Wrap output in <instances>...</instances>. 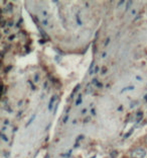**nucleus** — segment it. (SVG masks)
I'll return each mask as SVG.
<instances>
[{
	"label": "nucleus",
	"instance_id": "obj_26",
	"mask_svg": "<svg viewBox=\"0 0 147 158\" xmlns=\"http://www.w3.org/2000/svg\"><path fill=\"white\" fill-rule=\"evenodd\" d=\"M41 13H42V15H44V16H48V12H46L45 10H42Z\"/></svg>",
	"mask_w": 147,
	"mask_h": 158
},
{
	"label": "nucleus",
	"instance_id": "obj_30",
	"mask_svg": "<svg viewBox=\"0 0 147 158\" xmlns=\"http://www.w3.org/2000/svg\"><path fill=\"white\" fill-rule=\"evenodd\" d=\"M90 120H91V118H90V117L89 118H86L84 122H85V123H88V122H90Z\"/></svg>",
	"mask_w": 147,
	"mask_h": 158
},
{
	"label": "nucleus",
	"instance_id": "obj_6",
	"mask_svg": "<svg viewBox=\"0 0 147 158\" xmlns=\"http://www.w3.org/2000/svg\"><path fill=\"white\" fill-rule=\"evenodd\" d=\"M94 63H95V62L93 61V62L91 63V65H90V68H89V74H90V75H92L93 73H94V68H95V67H94Z\"/></svg>",
	"mask_w": 147,
	"mask_h": 158
},
{
	"label": "nucleus",
	"instance_id": "obj_38",
	"mask_svg": "<svg viewBox=\"0 0 147 158\" xmlns=\"http://www.w3.org/2000/svg\"><path fill=\"white\" fill-rule=\"evenodd\" d=\"M21 114H22V110H20V112L18 113V114H17V116H16V117H17V118H19V117L21 116Z\"/></svg>",
	"mask_w": 147,
	"mask_h": 158
},
{
	"label": "nucleus",
	"instance_id": "obj_19",
	"mask_svg": "<svg viewBox=\"0 0 147 158\" xmlns=\"http://www.w3.org/2000/svg\"><path fill=\"white\" fill-rule=\"evenodd\" d=\"M28 83H29L30 85H31V89H32V90H34V89H35V86L33 85V83H32V82L29 80V81H28Z\"/></svg>",
	"mask_w": 147,
	"mask_h": 158
},
{
	"label": "nucleus",
	"instance_id": "obj_41",
	"mask_svg": "<svg viewBox=\"0 0 147 158\" xmlns=\"http://www.w3.org/2000/svg\"><path fill=\"white\" fill-rule=\"evenodd\" d=\"M86 113H87V110L86 109H84L83 110H82V114H86Z\"/></svg>",
	"mask_w": 147,
	"mask_h": 158
},
{
	"label": "nucleus",
	"instance_id": "obj_46",
	"mask_svg": "<svg viewBox=\"0 0 147 158\" xmlns=\"http://www.w3.org/2000/svg\"><path fill=\"white\" fill-rule=\"evenodd\" d=\"M21 105H22V100H20L19 103H18V106H21Z\"/></svg>",
	"mask_w": 147,
	"mask_h": 158
},
{
	"label": "nucleus",
	"instance_id": "obj_14",
	"mask_svg": "<svg viewBox=\"0 0 147 158\" xmlns=\"http://www.w3.org/2000/svg\"><path fill=\"white\" fill-rule=\"evenodd\" d=\"M87 89H86V92H87V93H92L93 92V89L91 88V85H89L88 84V86H87Z\"/></svg>",
	"mask_w": 147,
	"mask_h": 158
},
{
	"label": "nucleus",
	"instance_id": "obj_33",
	"mask_svg": "<svg viewBox=\"0 0 147 158\" xmlns=\"http://www.w3.org/2000/svg\"><path fill=\"white\" fill-rule=\"evenodd\" d=\"M124 3H125V1H119V3H118V5H123L124 4Z\"/></svg>",
	"mask_w": 147,
	"mask_h": 158
},
{
	"label": "nucleus",
	"instance_id": "obj_11",
	"mask_svg": "<svg viewBox=\"0 0 147 158\" xmlns=\"http://www.w3.org/2000/svg\"><path fill=\"white\" fill-rule=\"evenodd\" d=\"M81 103H82V94H79V98H78L77 102H76V106L81 105Z\"/></svg>",
	"mask_w": 147,
	"mask_h": 158
},
{
	"label": "nucleus",
	"instance_id": "obj_25",
	"mask_svg": "<svg viewBox=\"0 0 147 158\" xmlns=\"http://www.w3.org/2000/svg\"><path fill=\"white\" fill-rule=\"evenodd\" d=\"M14 38H15V35H9V37H8V40H9V41H12V40H13Z\"/></svg>",
	"mask_w": 147,
	"mask_h": 158
},
{
	"label": "nucleus",
	"instance_id": "obj_24",
	"mask_svg": "<svg viewBox=\"0 0 147 158\" xmlns=\"http://www.w3.org/2000/svg\"><path fill=\"white\" fill-rule=\"evenodd\" d=\"M107 72V68L106 67H103L102 68V74H105Z\"/></svg>",
	"mask_w": 147,
	"mask_h": 158
},
{
	"label": "nucleus",
	"instance_id": "obj_42",
	"mask_svg": "<svg viewBox=\"0 0 147 158\" xmlns=\"http://www.w3.org/2000/svg\"><path fill=\"white\" fill-rule=\"evenodd\" d=\"M132 15H135V14H136V11H135V10H132Z\"/></svg>",
	"mask_w": 147,
	"mask_h": 158
},
{
	"label": "nucleus",
	"instance_id": "obj_9",
	"mask_svg": "<svg viewBox=\"0 0 147 158\" xmlns=\"http://www.w3.org/2000/svg\"><path fill=\"white\" fill-rule=\"evenodd\" d=\"M118 156V152L116 151V150H114V151H112L110 153V157L111 158H117Z\"/></svg>",
	"mask_w": 147,
	"mask_h": 158
},
{
	"label": "nucleus",
	"instance_id": "obj_29",
	"mask_svg": "<svg viewBox=\"0 0 147 158\" xmlns=\"http://www.w3.org/2000/svg\"><path fill=\"white\" fill-rule=\"evenodd\" d=\"M41 23H42V24H44V26H48V20H42Z\"/></svg>",
	"mask_w": 147,
	"mask_h": 158
},
{
	"label": "nucleus",
	"instance_id": "obj_32",
	"mask_svg": "<svg viewBox=\"0 0 147 158\" xmlns=\"http://www.w3.org/2000/svg\"><path fill=\"white\" fill-rule=\"evenodd\" d=\"M9 124H10V122H9L8 120H5V121H4V125H5V126L9 125Z\"/></svg>",
	"mask_w": 147,
	"mask_h": 158
},
{
	"label": "nucleus",
	"instance_id": "obj_3",
	"mask_svg": "<svg viewBox=\"0 0 147 158\" xmlns=\"http://www.w3.org/2000/svg\"><path fill=\"white\" fill-rule=\"evenodd\" d=\"M38 31H39V34H41V37H42V39H44V40H46V41H48H48H49V37H48V34H46V33H45V31H44V30H42V28H41V27H39V28H38Z\"/></svg>",
	"mask_w": 147,
	"mask_h": 158
},
{
	"label": "nucleus",
	"instance_id": "obj_17",
	"mask_svg": "<svg viewBox=\"0 0 147 158\" xmlns=\"http://www.w3.org/2000/svg\"><path fill=\"white\" fill-rule=\"evenodd\" d=\"M109 43H110V38H107V39H106V42L104 43V45H105V47H107V46H108Z\"/></svg>",
	"mask_w": 147,
	"mask_h": 158
},
{
	"label": "nucleus",
	"instance_id": "obj_43",
	"mask_svg": "<svg viewBox=\"0 0 147 158\" xmlns=\"http://www.w3.org/2000/svg\"><path fill=\"white\" fill-rule=\"evenodd\" d=\"M44 88H46V86H48V82H44Z\"/></svg>",
	"mask_w": 147,
	"mask_h": 158
},
{
	"label": "nucleus",
	"instance_id": "obj_7",
	"mask_svg": "<svg viewBox=\"0 0 147 158\" xmlns=\"http://www.w3.org/2000/svg\"><path fill=\"white\" fill-rule=\"evenodd\" d=\"M80 87H81V84H77V85H76V87L74 88L73 92H72V95H71V98H74V94H75V93H76V92H77L78 90H79V89H80Z\"/></svg>",
	"mask_w": 147,
	"mask_h": 158
},
{
	"label": "nucleus",
	"instance_id": "obj_22",
	"mask_svg": "<svg viewBox=\"0 0 147 158\" xmlns=\"http://www.w3.org/2000/svg\"><path fill=\"white\" fill-rule=\"evenodd\" d=\"M12 69V66H9V67H7V68H5V72L7 73V72H9V70H11Z\"/></svg>",
	"mask_w": 147,
	"mask_h": 158
},
{
	"label": "nucleus",
	"instance_id": "obj_1",
	"mask_svg": "<svg viewBox=\"0 0 147 158\" xmlns=\"http://www.w3.org/2000/svg\"><path fill=\"white\" fill-rule=\"evenodd\" d=\"M147 155V152L144 148L142 147H137V148H134L133 150H131L130 152V156L132 158H145Z\"/></svg>",
	"mask_w": 147,
	"mask_h": 158
},
{
	"label": "nucleus",
	"instance_id": "obj_45",
	"mask_svg": "<svg viewBox=\"0 0 147 158\" xmlns=\"http://www.w3.org/2000/svg\"><path fill=\"white\" fill-rule=\"evenodd\" d=\"M39 44H44V41H39Z\"/></svg>",
	"mask_w": 147,
	"mask_h": 158
},
{
	"label": "nucleus",
	"instance_id": "obj_31",
	"mask_svg": "<svg viewBox=\"0 0 147 158\" xmlns=\"http://www.w3.org/2000/svg\"><path fill=\"white\" fill-rule=\"evenodd\" d=\"M68 118H68V116L64 118V120H63V122H64V123H67V122H68Z\"/></svg>",
	"mask_w": 147,
	"mask_h": 158
},
{
	"label": "nucleus",
	"instance_id": "obj_23",
	"mask_svg": "<svg viewBox=\"0 0 147 158\" xmlns=\"http://www.w3.org/2000/svg\"><path fill=\"white\" fill-rule=\"evenodd\" d=\"M9 155H10V153H9V152L4 151V156H5V158H8V157H9Z\"/></svg>",
	"mask_w": 147,
	"mask_h": 158
},
{
	"label": "nucleus",
	"instance_id": "obj_39",
	"mask_svg": "<svg viewBox=\"0 0 147 158\" xmlns=\"http://www.w3.org/2000/svg\"><path fill=\"white\" fill-rule=\"evenodd\" d=\"M144 142H145V144L147 145V135L145 136V138H144Z\"/></svg>",
	"mask_w": 147,
	"mask_h": 158
},
{
	"label": "nucleus",
	"instance_id": "obj_12",
	"mask_svg": "<svg viewBox=\"0 0 147 158\" xmlns=\"http://www.w3.org/2000/svg\"><path fill=\"white\" fill-rule=\"evenodd\" d=\"M76 19H77V23L79 24V26H82V24H83V23H82V20L80 19V16H79V13L76 15Z\"/></svg>",
	"mask_w": 147,
	"mask_h": 158
},
{
	"label": "nucleus",
	"instance_id": "obj_5",
	"mask_svg": "<svg viewBox=\"0 0 147 158\" xmlns=\"http://www.w3.org/2000/svg\"><path fill=\"white\" fill-rule=\"evenodd\" d=\"M2 11L3 12H11L12 11V4H11V3H9V4L6 6V8L3 9Z\"/></svg>",
	"mask_w": 147,
	"mask_h": 158
},
{
	"label": "nucleus",
	"instance_id": "obj_40",
	"mask_svg": "<svg viewBox=\"0 0 147 158\" xmlns=\"http://www.w3.org/2000/svg\"><path fill=\"white\" fill-rule=\"evenodd\" d=\"M106 56H107V54H106V52L102 54V57H103V58H105V57H106Z\"/></svg>",
	"mask_w": 147,
	"mask_h": 158
},
{
	"label": "nucleus",
	"instance_id": "obj_10",
	"mask_svg": "<svg viewBox=\"0 0 147 158\" xmlns=\"http://www.w3.org/2000/svg\"><path fill=\"white\" fill-rule=\"evenodd\" d=\"M1 139H2L4 142H8V141H9L8 137H6V135L4 134V133H1Z\"/></svg>",
	"mask_w": 147,
	"mask_h": 158
},
{
	"label": "nucleus",
	"instance_id": "obj_37",
	"mask_svg": "<svg viewBox=\"0 0 147 158\" xmlns=\"http://www.w3.org/2000/svg\"><path fill=\"white\" fill-rule=\"evenodd\" d=\"M136 79H137V80H139V81H141V80H142V78H141L140 76H136Z\"/></svg>",
	"mask_w": 147,
	"mask_h": 158
},
{
	"label": "nucleus",
	"instance_id": "obj_20",
	"mask_svg": "<svg viewBox=\"0 0 147 158\" xmlns=\"http://www.w3.org/2000/svg\"><path fill=\"white\" fill-rule=\"evenodd\" d=\"M96 86H97L98 88H102V87H103V84L101 83V82H98V83L96 84Z\"/></svg>",
	"mask_w": 147,
	"mask_h": 158
},
{
	"label": "nucleus",
	"instance_id": "obj_47",
	"mask_svg": "<svg viewBox=\"0 0 147 158\" xmlns=\"http://www.w3.org/2000/svg\"><path fill=\"white\" fill-rule=\"evenodd\" d=\"M4 33H5V34H7V33H9V31H8V30H5V31H4Z\"/></svg>",
	"mask_w": 147,
	"mask_h": 158
},
{
	"label": "nucleus",
	"instance_id": "obj_35",
	"mask_svg": "<svg viewBox=\"0 0 147 158\" xmlns=\"http://www.w3.org/2000/svg\"><path fill=\"white\" fill-rule=\"evenodd\" d=\"M91 114H96V112H95V110H94V109H92V110H91Z\"/></svg>",
	"mask_w": 147,
	"mask_h": 158
},
{
	"label": "nucleus",
	"instance_id": "obj_8",
	"mask_svg": "<svg viewBox=\"0 0 147 158\" xmlns=\"http://www.w3.org/2000/svg\"><path fill=\"white\" fill-rule=\"evenodd\" d=\"M35 117H37V114H33V116H32V117H31V118H29V121H28V122H27V123H26V127H28V126H29V125H30V124L32 123V122H33V121H34V118H35Z\"/></svg>",
	"mask_w": 147,
	"mask_h": 158
},
{
	"label": "nucleus",
	"instance_id": "obj_28",
	"mask_svg": "<svg viewBox=\"0 0 147 158\" xmlns=\"http://www.w3.org/2000/svg\"><path fill=\"white\" fill-rule=\"evenodd\" d=\"M136 105H138V102H132V105H131V107H133Z\"/></svg>",
	"mask_w": 147,
	"mask_h": 158
},
{
	"label": "nucleus",
	"instance_id": "obj_44",
	"mask_svg": "<svg viewBox=\"0 0 147 158\" xmlns=\"http://www.w3.org/2000/svg\"><path fill=\"white\" fill-rule=\"evenodd\" d=\"M5 130H6V127H3V128H2V131H1V133H3V132H4Z\"/></svg>",
	"mask_w": 147,
	"mask_h": 158
},
{
	"label": "nucleus",
	"instance_id": "obj_15",
	"mask_svg": "<svg viewBox=\"0 0 147 158\" xmlns=\"http://www.w3.org/2000/svg\"><path fill=\"white\" fill-rule=\"evenodd\" d=\"M132 132H133V128L131 129V131H130V132H128L127 134L124 136V138H128V137H130V135L132 134Z\"/></svg>",
	"mask_w": 147,
	"mask_h": 158
},
{
	"label": "nucleus",
	"instance_id": "obj_18",
	"mask_svg": "<svg viewBox=\"0 0 147 158\" xmlns=\"http://www.w3.org/2000/svg\"><path fill=\"white\" fill-rule=\"evenodd\" d=\"M39 75L38 74H35V76H34V79H33V80H34V82H37L38 80H39Z\"/></svg>",
	"mask_w": 147,
	"mask_h": 158
},
{
	"label": "nucleus",
	"instance_id": "obj_2",
	"mask_svg": "<svg viewBox=\"0 0 147 158\" xmlns=\"http://www.w3.org/2000/svg\"><path fill=\"white\" fill-rule=\"evenodd\" d=\"M56 98H58V95H56V94L52 96V98H51V100H49V103H48V110H52V106H53V105H55Z\"/></svg>",
	"mask_w": 147,
	"mask_h": 158
},
{
	"label": "nucleus",
	"instance_id": "obj_36",
	"mask_svg": "<svg viewBox=\"0 0 147 158\" xmlns=\"http://www.w3.org/2000/svg\"><path fill=\"white\" fill-rule=\"evenodd\" d=\"M123 110V106H120L119 107H118V112H120V110Z\"/></svg>",
	"mask_w": 147,
	"mask_h": 158
},
{
	"label": "nucleus",
	"instance_id": "obj_27",
	"mask_svg": "<svg viewBox=\"0 0 147 158\" xmlns=\"http://www.w3.org/2000/svg\"><path fill=\"white\" fill-rule=\"evenodd\" d=\"M5 24H6V21H5V20H3V19H2V23H1V27H5Z\"/></svg>",
	"mask_w": 147,
	"mask_h": 158
},
{
	"label": "nucleus",
	"instance_id": "obj_4",
	"mask_svg": "<svg viewBox=\"0 0 147 158\" xmlns=\"http://www.w3.org/2000/svg\"><path fill=\"white\" fill-rule=\"evenodd\" d=\"M136 117H137V124L138 123H140V122L142 121V118H143V113L141 112H138L137 113V114H136Z\"/></svg>",
	"mask_w": 147,
	"mask_h": 158
},
{
	"label": "nucleus",
	"instance_id": "obj_16",
	"mask_svg": "<svg viewBox=\"0 0 147 158\" xmlns=\"http://www.w3.org/2000/svg\"><path fill=\"white\" fill-rule=\"evenodd\" d=\"M132 3H133V1H129V2H127V7H126V10H128L129 8H130L131 5H132Z\"/></svg>",
	"mask_w": 147,
	"mask_h": 158
},
{
	"label": "nucleus",
	"instance_id": "obj_21",
	"mask_svg": "<svg viewBox=\"0 0 147 158\" xmlns=\"http://www.w3.org/2000/svg\"><path fill=\"white\" fill-rule=\"evenodd\" d=\"M99 70H100V68L98 66H95V68H94V73L99 72Z\"/></svg>",
	"mask_w": 147,
	"mask_h": 158
},
{
	"label": "nucleus",
	"instance_id": "obj_13",
	"mask_svg": "<svg viewBox=\"0 0 147 158\" xmlns=\"http://www.w3.org/2000/svg\"><path fill=\"white\" fill-rule=\"evenodd\" d=\"M133 89H134V86H129V87H126V88L122 89L121 92H124V91H126V90H133Z\"/></svg>",
	"mask_w": 147,
	"mask_h": 158
},
{
	"label": "nucleus",
	"instance_id": "obj_34",
	"mask_svg": "<svg viewBox=\"0 0 147 158\" xmlns=\"http://www.w3.org/2000/svg\"><path fill=\"white\" fill-rule=\"evenodd\" d=\"M7 24H8V27H12L13 26V23H12V21H9V23H7Z\"/></svg>",
	"mask_w": 147,
	"mask_h": 158
}]
</instances>
